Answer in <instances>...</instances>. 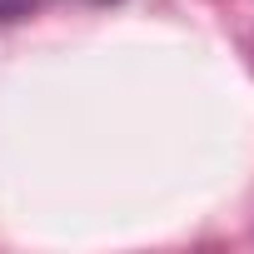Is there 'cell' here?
Instances as JSON below:
<instances>
[{
    "label": "cell",
    "mask_w": 254,
    "mask_h": 254,
    "mask_svg": "<svg viewBox=\"0 0 254 254\" xmlns=\"http://www.w3.org/2000/svg\"><path fill=\"white\" fill-rule=\"evenodd\" d=\"M30 5L35 0H0V20H20V15H30Z\"/></svg>",
    "instance_id": "obj_1"
}]
</instances>
